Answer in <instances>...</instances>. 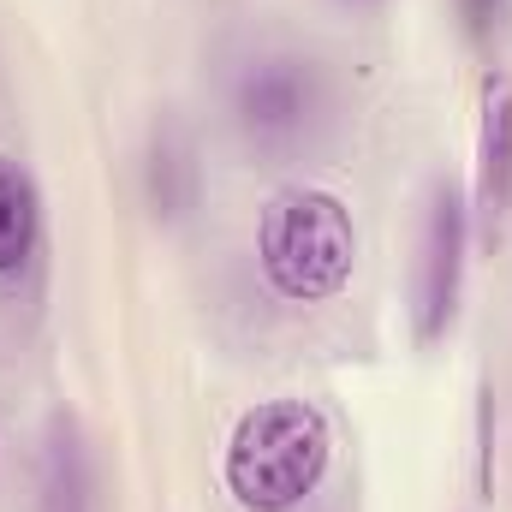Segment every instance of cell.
Returning a JSON list of instances; mask_svg holds the SVG:
<instances>
[{
	"label": "cell",
	"mask_w": 512,
	"mask_h": 512,
	"mask_svg": "<svg viewBox=\"0 0 512 512\" xmlns=\"http://www.w3.org/2000/svg\"><path fill=\"white\" fill-rule=\"evenodd\" d=\"M334 465V429L310 399H256L233 423L221 453V483L245 512L304 507Z\"/></svg>",
	"instance_id": "cell-1"
},
{
	"label": "cell",
	"mask_w": 512,
	"mask_h": 512,
	"mask_svg": "<svg viewBox=\"0 0 512 512\" xmlns=\"http://www.w3.org/2000/svg\"><path fill=\"white\" fill-rule=\"evenodd\" d=\"M256 268L262 286L286 304H328L352 286L358 227L352 209L322 185H286L256 215Z\"/></svg>",
	"instance_id": "cell-2"
},
{
	"label": "cell",
	"mask_w": 512,
	"mask_h": 512,
	"mask_svg": "<svg viewBox=\"0 0 512 512\" xmlns=\"http://www.w3.org/2000/svg\"><path fill=\"white\" fill-rule=\"evenodd\" d=\"M328 114H334V96L310 54H256L227 96V120L239 131V143L256 155L310 149L328 131Z\"/></svg>",
	"instance_id": "cell-3"
},
{
	"label": "cell",
	"mask_w": 512,
	"mask_h": 512,
	"mask_svg": "<svg viewBox=\"0 0 512 512\" xmlns=\"http://www.w3.org/2000/svg\"><path fill=\"white\" fill-rule=\"evenodd\" d=\"M465 251H471V203L453 179H441L429 191L423 239H417V292H411L417 346L447 340V328L459 316V292H465Z\"/></svg>",
	"instance_id": "cell-4"
},
{
	"label": "cell",
	"mask_w": 512,
	"mask_h": 512,
	"mask_svg": "<svg viewBox=\"0 0 512 512\" xmlns=\"http://www.w3.org/2000/svg\"><path fill=\"white\" fill-rule=\"evenodd\" d=\"M512 209V78H483V126H477V221L483 239H501V221Z\"/></svg>",
	"instance_id": "cell-5"
},
{
	"label": "cell",
	"mask_w": 512,
	"mask_h": 512,
	"mask_svg": "<svg viewBox=\"0 0 512 512\" xmlns=\"http://www.w3.org/2000/svg\"><path fill=\"white\" fill-rule=\"evenodd\" d=\"M36 245H42V191L24 161L0 155V280L24 274Z\"/></svg>",
	"instance_id": "cell-6"
},
{
	"label": "cell",
	"mask_w": 512,
	"mask_h": 512,
	"mask_svg": "<svg viewBox=\"0 0 512 512\" xmlns=\"http://www.w3.org/2000/svg\"><path fill=\"white\" fill-rule=\"evenodd\" d=\"M36 512H90V459L72 429V417H54L42 447V501Z\"/></svg>",
	"instance_id": "cell-7"
},
{
	"label": "cell",
	"mask_w": 512,
	"mask_h": 512,
	"mask_svg": "<svg viewBox=\"0 0 512 512\" xmlns=\"http://www.w3.org/2000/svg\"><path fill=\"white\" fill-rule=\"evenodd\" d=\"M453 6H459L471 42H489V36L501 30V18H507V0H453Z\"/></svg>",
	"instance_id": "cell-8"
},
{
	"label": "cell",
	"mask_w": 512,
	"mask_h": 512,
	"mask_svg": "<svg viewBox=\"0 0 512 512\" xmlns=\"http://www.w3.org/2000/svg\"><path fill=\"white\" fill-rule=\"evenodd\" d=\"M352 6H370V0H352Z\"/></svg>",
	"instance_id": "cell-9"
}]
</instances>
